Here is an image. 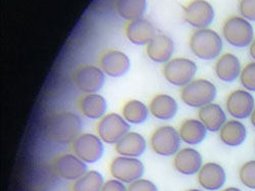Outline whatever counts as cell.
Listing matches in <instances>:
<instances>
[{
  "instance_id": "603a6c76",
  "label": "cell",
  "mask_w": 255,
  "mask_h": 191,
  "mask_svg": "<svg viewBox=\"0 0 255 191\" xmlns=\"http://www.w3.org/2000/svg\"><path fill=\"white\" fill-rule=\"evenodd\" d=\"M220 139L229 147H238L242 145L248 135L246 126L240 120H228L220 130Z\"/></svg>"
},
{
  "instance_id": "8d00e7d4",
  "label": "cell",
  "mask_w": 255,
  "mask_h": 191,
  "mask_svg": "<svg viewBox=\"0 0 255 191\" xmlns=\"http://www.w3.org/2000/svg\"><path fill=\"white\" fill-rule=\"evenodd\" d=\"M187 191H203V190H200V189H196V188H193V189H189Z\"/></svg>"
},
{
  "instance_id": "1f68e13d",
  "label": "cell",
  "mask_w": 255,
  "mask_h": 191,
  "mask_svg": "<svg viewBox=\"0 0 255 191\" xmlns=\"http://www.w3.org/2000/svg\"><path fill=\"white\" fill-rule=\"evenodd\" d=\"M128 191H158V188L154 182L141 178L128 185Z\"/></svg>"
},
{
  "instance_id": "4fadbf2b",
  "label": "cell",
  "mask_w": 255,
  "mask_h": 191,
  "mask_svg": "<svg viewBox=\"0 0 255 191\" xmlns=\"http://www.w3.org/2000/svg\"><path fill=\"white\" fill-rule=\"evenodd\" d=\"M226 109L234 119H248L255 109V98L251 92L245 89L234 90L227 97Z\"/></svg>"
},
{
  "instance_id": "3957f363",
  "label": "cell",
  "mask_w": 255,
  "mask_h": 191,
  "mask_svg": "<svg viewBox=\"0 0 255 191\" xmlns=\"http://www.w3.org/2000/svg\"><path fill=\"white\" fill-rule=\"evenodd\" d=\"M182 101L193 109H201L215 101L218 95L216 85L206 79H194L181 89Z\"/></svg>"
},
{
  "instance_id": "8992f818",
  "label": "cell",
  "mask_w": 255,
  "mask_h": 191,
  "mask_svg": "<svg viewBox=\"0 0 255 191\" xmlns=\"http://www.w3.org/2000/svg\"><path fill=\"white\" fill-rule=\"evenodd\" d=\"M181 143L179 130L169 125L158 127L150 136L152 151L160 157H174L181 150Z\"/></svg>"
},
{
  "instance_id": "52a82bcc",
  "label": "cell",
  "mask_w": 255,
  "mask_h": 191,
  "mask_svg": "<svg viewBox=\"0 0 255 191\" xmlns=\"http://www.w3.org/2000/svg\"><path fill=\"white\" fill-rule=\"evenodd\" d=\"M105 76L99 66L86 63L75 69L72 81L75 87L84 94L98 93L104 86Z\"/></svg>"
},
{
  "instance_id": "4dcf8cb0",
  "label": "cell",
  "mask_w": 255,
  "mask_h": 191,
  "mask_svg": "<svg viewBox=\"0 0 255 191\" xmlns=\"http://www.w3.org/2000/svg\"><path fill=\"white\" fill-rule=\"evenodd\" d=\"M239 11L241 16L255 23V0H240Z\"/></svg>"
},
{
  "instance_id": "836d02e7",
  "label": "cell",
  "mask_w": 255,
  "mask_h": 191,
  "mask_svg": "<svg viewBox=\"0 0 255 191\" xmlns=\"http://www.w3.org/2000/svg\"><path fill=\"white\" fill-rule=\"evenodd\" d=\"M249 54H250L251 58L253 59V61H255V38L251 42V44L249 45Z\"/></svg>"
},
{
  "instance_id": "d590c367",
  "label": "cell",
  "mask_w": 255,
  "mask_h": 191,
  "mask_svg": "<svg viewBox=\"0 0 255 191\" xmlns=\"http://www.w3.org/2000/svg\"><path fill=\"white\" fill-rule=\"evenodd\" d=\"M223 191H242V190L237 188V187H228V188L224 189Z\"/></svg>"
},
{
  "instance_id": "7402d4cb",
  "label": "cell",
  "mask_w": 255,
  "mask_h": 191,
  "mask_svg": "<svg viewBox=\"0 0 255 191\" xmlns=\"http://www.w3.org/2000/svg\"><path fill=\"white\" fill-rule=\"evenodd\" d=\"M115 146L116 152L119 154V156L139 159L147 150V141L142 134L130 131Z\"/></svg>"
},
{
  "instance_id": "d4e9b609",
  "label": "cell",
  "mask_w": 255,
  "mask_h": 191,
  "mask_svg": "<svg viewBox=\"0 0 255 191\" xmlns=\"http://www.w3.org/2000/svg\"><path fill=\"white\" fill-rule=\"evenodd\" d=\"M207 129L199 119H187L180 125L181 139L187 145H198L204 141Z\"/></svg>"
},
{
  "instance_id": "9c48e42d",
  "label": "cell",
  "mask_w": 255,
  "mask_h": 191,
  "mask_svg": "<svg viewBox=\"0 0 255 191\" xmlns=\"http://www.w3.org/2000/svg\"><path fill=\"white\" fill-rule=\"evenodd\" d=\"M73 154L86 164L99 162L104 155V142L93 133H81L71 143Z\"/></svg>"
},
{
  "instance_id": "2e32d148",
  "label": "cell",
  "mask_w": 255,
  "mask_h": 191,
  "mask_svg": "<svg viewBox=\"0 0 255 191\" xmlns=\"http://www.w3.org/2000/svg\"><path fill=\"white\" fill-rule=\"evenodd\" d=\"M199 185L208 191L220 190L226 183L227 174L225 169L218 163L203 164L197 174Z\"/></svg>"
},
{
  "instance_id": "5bb4252c",
  "label": "cell",
  "mask_w": 255,
  "mask_h": 191,
  "mask_svg": "<svg viewBox=\"0 0 255 191\" xmlns=\"http://www.w3.org/2000/svg\"><path fill=\"white\" fill-rule=\"evenodd\" d=\"M98 66L106 76L121 78L131 69V60L126 53L120 50H106L101 53Z\"/></svg>"
},
{
  "instance_id": "ffe728a7",
  "label": "cell",
  "mask_w": 255,
  "mask_h": 191,
  "mask_svg": "<svg viewBox=\"0 0 255 191\" xmlns=\"http://www.w3.org/2000/svg\"><path fill=\"white\" fill-rule=\"evenodd\" d=\"M148 107L150 114L160 121L173 120L179 111L177 100L173 96L164 93L154 95Z\"/></svg>"
},
{
  "instance_id": "277c9868",
  "label": "cell",
  "mask_w": 255,
  "mask_h": 191,
  "mask_svg": "<svg viewBox=\"0 0 255 191\" xmlns=\"http://www.w3.org/2000/svg\"><path fill=\"white\" fill-rule=\"evenodd\" d=\"M223 36L230 45L237 48L249 47L255 38L253 26L241 15H233L225 20Z\"/></svg>"
},
{
  "instance_id": "83f0119b",
  "label": "cell",
  "mask_w": 255,
  "mask_h": 191,
  "mask_svg": "<svg viewBox=\"0 0 255 191\" xmlns=\"http://www.w3.org/2000/svg\"><path fill=\"white\" fill-rule=\"evenodd\" d=\"M104 182V177L100 172L88 170L81 178L73 182L72 191H101Z\"/></svg>"
},
{
  "instance_id": "5b68a950",
  "label": "cell",
  "mask_w": 255,
  "mask_h": 191,
  "mask_svg": "<svg viewBox=\"0 0 255 191\" xmlns=\"http://www.w3.org/2000/svg\"><path fill=\"white\" fill-rule=\"evenodd\" d=\"M198 67L196 62L187 57H175L163 66L164 79L174 86L183 88L195 79Z\"/></svg>"
},
{
  "instance_id": "ac0fdd59",
  "label": "cell",
  "mask_w": 255,
  "mask_h": 191,
  "mask_svg": "<svg viewBox=\"0 0 255 191\" xmlns=\"http://www.w3.org/2000/svg\"><path fill=\"white\" fill-rule=\"evenodd\" d=\"M242 69L239 57L229 52L222 54L215 63L216 76L225 83H233L238 80Z\"/></svg>"
},
{
  "instance_id": "d6a6232c",
  "label": "cell",
  "mask_w": 255,
  "mask_h": 191,
  "mask_svg": "<svg viewBox=\"0 0 255 191\" xmlns=\"http://www.w3.org/2000/svg\"><path fill=\"white\" fill-rule=\"evenodd\" d=\"M101 191H128V185L118 179L106 180Z\"/></svg>"
},
{
  "instance_id": "f1b7e54d",
  "label": "cell",
  "mask_w": 255,
  "mask_h": 191,
  "mask_svg": "<svg viewBox=\"0 0 255 191\" xmlns=\"http://www.w3.org/2000/svg\"><path fill=\"white\" fill-rule=\"evenodd\" d=\"M241 183L249 189L255 190V161H248L239 170Z\"/></svg>"
},
{
  "instance_id": "e0dca14e",
  "label": "cell",
  "mask_w": 255,
  "mask_h": 191,
  "mask_svg": "<svg viewBox=\"0 0 255 191\" xmlns=\"http://www.w3.org/2000/svg\"><path fill=\"white\" fill-rule=\"evenodd\" d=\"M175 43L171 37L163 34L156 35L146 45V53L153 62L165 63L173 58Z\"/></svg>"
},
{
  "instance_id": "484cf974",
  "label": "cell",
  "mask_w": 255,
  "mask_h": 191,
  "mask_svg": "<svg viewBox=\"0 0 255 191\" xmlns=\"http://www.w3.org/2000/svg\"><path fill=\"white\" fill-rule=\"evenodd\" d=\"M150 115L149 107L138 99H130L123 105L122 116L131 125L145 123Z\"/></svg>"
},
{
  "instance_id": "7c38bea8",
  "label": "cell",
  "mask_w": 255,
  "mask_h": 191,
  "mask_svg": "<svg viewBox=\"0 0 255 191\" xmlns=\"http://www.w3.org/2000/svg\"><path fill=\"white\" fill-rule=\"evenodd\" d=\"M53 168L59 178L75 182L88 171V164L73 153L62 154L55 159Z\"/></svg>"
},
{
  "instance_id": "6da1fadb",
  "label": "cell",
  "mask_w": 255,
  "mask_h": 191,
  "mask_svg": "<svg viewBox=\"0 0 255 191\" xmlns=\"http://www.w3.org/2000/svg\"><path fill=\"white\" fill-rule=\"evenodd\" d=\"M81 117L73 112L60 111L51 114L45 122L46 137L56 143H72L82 133Z\"/></svg>"
},
{
  "instance_id": "9a60e30c",
  "label": "cell",
  "mask_w": 255,
  "mask_h": 191,
  "mask_svg": "<svg viewBox=\"0 0 255 191\" xmlns=\"http://www.w3.org/2000/svg\"><path fill=\"white\" fill-rule=\"evenodd\" d=\"M203 166L201 154L193 147H185L174 156V167L182 175L193 176L198 174Z\"/></svg>"
},
{
  "instance_id": "cb8c5ba5",
  "label": "cell",
  "mask_w": 255,
  "mask_h": 191,
  "mask_svg": "<svg viewBox=\"0 0 255 191\" xmlns=\"http://www.w3.org/2000/svg\"><path fill=\"white\" fill-rule=\"evenodd\" d=\"M198 119L209 132H220L222 127L228 121L227 114L218 103H209L199 109Z\"/></svg>"
},
{
  "instance_id": "d6986e66",
  "label": "cell",
  "mask_w": 255,
  "mask_h": 191,
  "mask_svg": "<svg viewBox=\"0 0 255 191\" xmlns=\"http://www.w3.org/2000/svg\"><path fill=\"white\" fill-rule=\"evenodd\" d=\"M126 35L135 45H147L156 36V31L149 20L142 17L127 24Z\"/></svg>"
},
{
  "instance_id": "e575fe53",
  "label": "cell",
  "mask_w": 255,
  "mask_h": 191,
  "mask_svg": "<svg viewBox=\"0 0 255 191\" xmlns=\"http://www.w3.org/2000/svg\"><path fill=\"white\" fill-rule=\"evenodd\" d=\"M250 123H251V125L254 127L255 128V109H254V111H253V113L251 114V116H250Z\"/></svg>"
},
{
  "instance_id": "4316f807",
  "label": "cell",
  "mask_w": 255,
  "mask_h": 191,
  "mask_svg": "<svg viewBox=\"0 0 255 191\" xmlns=\"http://www.w3.org/2000/svg\"><path fill=\"white\" fill-rule=\"evenodd\" d=\"M116 9L120 16L129 20L142 18L146 11V0H116Z\"/></svg>"
},
{
  "instance_id": "ba28073f",
  "label": "cell",
  "mask_w": 255,
  "mask_h": 191,
  "mask_svg": "<svg viewBox=\"0 0 255 191\" xmlns=\"http://www.w3.org/2000/svg\"><path fill=\"white\" fill-rule=\"evenodd\" d=\"M131 124L117 113L106 114L96 126L97 135L104 143L116 145L128 132H130Z\"/></svg>"
},
{
  "instance_id": "f546056e",
  "label": "cell",
  "mask_w": 255,
  "mask_h": 191,
  "mask_svg": "<svg viewBox=\"0 0 255 191\" xmlns=\"http://www.w3.org/2000/svg\"><path fill=\"white\" fill-rule=\"evenodd\" d=\"M239 80L245 90L255 92V61L248 62L242 69Z\"/></svg>"
},
{
  "instance_id": "7a4b0ae2",
  "label": "cell",
  "mask_w": 255,
  "mask_h": 191,
  "mask_svg": "<svg viewBox=\"0 0 255 191\" xmlns=\"http://www.w3.org/2000/svg\"><path fill=\"white\" fill-rule=\"evenodd\" d=\"M192 53L202 60L218 59L223 52L224 42L218 32L211 29H197L189 40Z\"/></svg>"
},
{
  "instance_id": "44dd1931",
  "label": "cell",
  "mask_w": 255,
  "mask_h": 191,
  "mask_svg": "<svg viewBox=\"0 0 255 191\" xmlns=\"http://www.w3.org/2000/svg\"><path fill=\"white\" fill-rule=\"evenodd\" d=\"M79 110L83 116L91 120H100L108 113V101L99 93L84 94L79 99Z\"/></svg>"
},
{
  "instance_id": "30bf717a",
  "label": "cell",
  "mask_w": 255,
  "mask_h": 191,
  "mask_svg": "<svg viewBox=\"0 0 255 191\" xmlns=\"http://www.w3.org/2000/svg\"><path fill=\"white\" fill-rule=\"evenodd\" d=\"M145 172L144 164L138 158L119 156L110 164V173L113 178L129 185L141 179Z\"/></svg>"
},
{
  "instance_id": "8fae6325",
  "label": "cell",
  "mask_w": 255,
  "mask_h": 191,
  "mask_svg": "<svg viewBox=\"0 0 255 191\" xmlns=\"http://www.w3.org/2000/svg\"><path fill=\"white\" fill-rule=\"evenodd\" d=\"M215 15L214 6L206 0H192L184 8V19L196 30L208 28Z\"/></svg>"
}]
</instances>
